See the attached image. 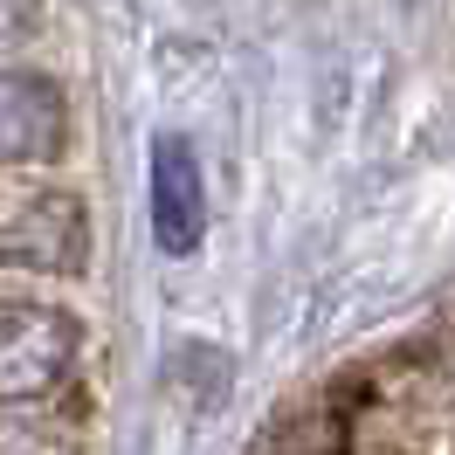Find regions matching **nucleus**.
I'll return each mask as SVG.
<instances>
[{
    "label": "nucleus",
    "mask_w": 455,
    "mask_h": 455,
    "mask_svg": "<svg viewBox=\"0 0 455 455\" xmlns=\"http://www.w3.org/2000/svg\"><path fill=\"white\" fill-rule=\"evenodd\" d=\"M152 228H159V249L187 256L207 228V194H200V159L187 139H159L152 152Z\"/></svg>",
    "instance_id": "f257e3e1"
},
{
    "label": "nucleus",
    "mask_w": 455,
    "mask_h": 455,
    "mask_svg": "<svg viewBox=\"0 0 455 455\" xmlns=\"http://www.w3.org/2000/svg\"><path fill=\"white\" fill-rule=\"evenodd\" d=\"M84 242L90 221L69 194H42L28 207H14V221H7V256L35 262V269H84Z\"/></svg>",
    "instance_id": "f03ea898"
},
{
    "label": "nucleus",
    "mask_w": 455,
    "mask_h": 455,
    "mask_svg": "<svg viewBox=\"0 0 455 455\" xmlns=\"http://www.w3.org/2000/svg\"><path fill=\"white\" fill-rule=\"evenodd\" d=\"M0 111H7V159H49L62 145V97L49 76L14 69L0 90Z\"/></svg>",
    "instance_id": "7ed1b4c3"
}]
</instances>
